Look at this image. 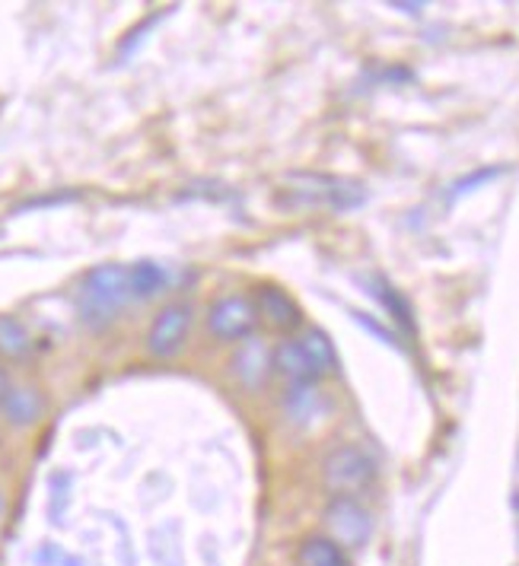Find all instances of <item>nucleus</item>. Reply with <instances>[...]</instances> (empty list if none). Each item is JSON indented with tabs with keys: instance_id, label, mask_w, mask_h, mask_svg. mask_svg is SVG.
<instances>
[{
	"instance_id": "f257e3e1",
	"label": "nucleus",
	"mask_w": 519,
	"mask_h": 566,
	"mask_svg": "<svg viewBox=\"0 0 519 566\" xmlns=\"http://www.w3.org/2000/svg\"><path fill=\"white\" fill-rule=\"evenodd\" d=\"M131 300V274L125 264L105 261L83 274L77 286V312L83 325L90 328H105L118 318V312L128 306Z\"/></svg>"
},
{
	"instance_id": "f03ea898",
	"label": "nucleus",
	"mask_w": 519,
	"mask_h": 566,
	"mask_svg": "<svg viewBox=\"0 0 519 566\" xmlns=\"http://www.w3.org/2000/svg\"><path fill=\"white\" fill-rule=\"evenodd\" d=\"M338 366V354L322 328H307L274 344V373L290 386H315Z\"/></svg>"
},
{
	"instance_id": "7ed1b4c3",
	"label": "nucleus",
	"mask_w": 519,
	"mask_h": 566,
	"mask_svg": "<svg viewBox=\"0 0 519 566\" xmlns=\"http://www.w3.org/2000/svg\"><path fill=\"white\" fill-rule=\"evenodd\" d=\"M376 462L361 446H338L322 462V484L332 496H357L373 488Z\"/></svg>"
},
{
	"instance_id": "20e7f679",
	"label": "nucleus",
	"mask_w": 519,
	"mask_h": 566,
	"mask_svg": "<svg viewBox=\"0 0 519 566\" xmlns=\"http://www.w3.org/2000/svg\"><path fill=\"white\" fill-rule=\"evenodd\" d=\"M325 538H332L344 551H361L373 538V515L357 496H332L322 513Z\"/></svg>"
},
{
	"instance_id": "39448f33",
	"label": "nucleus",
	"mask_w": 519,
	"mask_h": 566,
	"mask_svg": "<svg viewBox=\"0 0 519 566\" xmlns=\"http://www.w3.org/2000/svg\"><path fill=\"white\" fill-rule=\"evenodd\" d=\"M205 325H208V335L217 340H246V337L256 335L259 328V310H256V300L252 296H242V293H230V296H220L208 306L205 315Z\"/></svg>"
},
{
	"instance_id": "423d86ee",
	"label": "nucleus",
	"mask_w": 519,
	"mask_h": 566,
	"mask_svg": "<svg viewBox=\"0 0 519 566\" xmlns=\"http://www.w3.org/2000/svg\"><path fill=\"white\" fill-rule=\"evenodd\" d=\"M191 318H195V310L188 303H166L147 328V354L156 360L176 357L191 332Z\"/></svg>"
},
{
	"instance_id": "0eeeda50",
	"label": "nucleus",
	"mask_w": 519,
	"mask_h": 566,
	"mask_svg": "<svg viewBox=\"0 0 519 566\" xmlns=\"http://www.w3.org/2000/svg\"><path fill=\"white\" fill-rule=\"evenodd\" d=\"M293 195L307 198L312 205L335 207V210H351V207L364 205V185L335 176H293Z\"/></svg>"
},
{
	"instance_id": "6e6552de",
	"label": "nucleus",
	"mask_w": 519,
	"mask_h": 566,
	"mask_svg": "<svg viewBox=\"0 0 519 566\" xmlns=\"http://www.w3.org/2000/svg\"><path fill=\"white\" fill-rule=\"evenodd\" d=\"M271 369H274V347L268 340H261L256 335L239 340L236 354L230 357V373H233L239 386L256 391V388L268 382Z\"/></svg>"
},
{
	"instance_id": "1a4fd4ad",
	"label": "nucleus",
	"mask_w": 519,
	"mask_h": 566,
	"mask_svg": "<svg viewBox=\"0 0 519 566\" xmlns=\"http://www.w3.org/2000/svg\"><path fill=\"white\" fill-rule=\"evenodd\" d=\"M252 300H256L259 318H264L274 332H281V335H297L300 332L303 310H300V303L287 290L274 286V283H264V286H259V293Z\"/></svg>"
},
{
	"instance_id": "9d476101",
	"label": "nucleus",
	"mask_w": 519,
	"mask_h": 566,
	"mask_svg": "<svg viewBox=\"0 0 519 566\" xmlns=\"http://www.w3.org/2000/svg\"><path fill=\"white\" fill-rule=\"evenodd\" d=\"M0 413L13 427H32L45 413V395L32 386H10V391L0 401Z\"/></svg>"
},
{
	"instance_id": "9b49d317",
	"label": "nucleus",
	"mask_w": 519,
	"mask_h": 566,
	"mask_svg": "<svg viewBox=\"0 0 519 566\" xmlns=\"http://www.w3.org/2000/svg\"><path fill=\"white\" fill-rule=\"evenodd\" d=\"M35 350V337L17 315H0V357L10 363H23Z\"/></svg>"
},
{
	"instance_id": "f8f14e48",
	"label": "nucleus",
	"mask_w": 519,
	"mask_h": 566,
	"mask_svg": "<svg viewBox=\"0 0 519 566\" xmlns=\"http://www.w3.org/2000/svg\"><path fill=\"white\" fill-rule=\"evenodd\" d=\"M297 566H351L347 551L338 547L335 541L319 535H307L297 547Z\"/></svg>"
},
{
	"instance_id": "ddd939ff",
	"label": "nucleus",
	"mask_w": 519,
	"mask_h": 566,
	"mask_svg": "<svg viewBox=\"0 0 519 566\" xmlns=\"http://www.w3.org/2000/svg\"><path fill=\"white\" fill-rule=\"evenodd\" d=\"M128 274L134 300H154L169 286V271L156 261H137V264H131Z\"/></svg>"
},
{
	"instance_id": "4468645a",
	"label": "nucleus",
	"mask_w": 519,
	"mask_h": 566,
	"mask_svg": "<svg viewBox=\"0 0 519 566\" xmlns=\"http://www.w3.org/2000/svg\"><path fill=\"white\" fill-rule=\"evenodd\" d=\"M322 401L325 398H322L319 386H290L284 398V413L293 423L307 427L315 417H322Z\"/></svg>"
},
{
	"instance_id": "2eb2a0df",
	"label": "nucleus",
	"mask_w": 519,
	"mask_h": 566,
	"mask_svg": "<svg viewBox=\"0 0 519 566\" xmlns=\"http://www.w3.org/2000/svg\"><path fill=\"white\" fill-rule=\"evenodd\" d=\"M494 176H500V169H481V172H475V176H468V179L456 181V185H453V195H466V191H471L475 185L494 179Z\"/></svg>"
},
{
	"instance_id": "dca6fc26",
	"label": "nucleus",
	"mask_w": 519,
	"mask_h": 566,
	"mask_svg": "<svg viewBox=\"0 0 519 566\" xmlns=\"http://www.w3.org/2000/svg\"><path fill=\"white\" fill-rule=\"evenodd\" d=\"M354 318H357V322H361V325H364L366 332H373V335H380V340H386V344H390V347H395V337H392L390 328H383V325H380V322H373V318H366L364 312H354Z\"/></svg>"
},
{
	"instance_id": "f3484780",
	"label": "nucleus",
	"mask_w": 519,
	"mask_h": 566,
	"mask_svg": "<svg viewBox=\"0 0 519 566\" xmlns=\"http://www.w3.org/2000/svg\"><path fill=\"white\" fill-rule=\"evenodd\" d=\"M395 10H402V13H412V17H417L421 10H424V3H392Z\"/></svg>"
},
{
	"instance_id": "a211bd4d",
	"label": "nucleus",
	"mask_w": 519,
	"mask_h": 566,
	"mask_svg": "<svg viewBox=\"0 0 519 566\" xmlns=\"http://www.w3.org/2000/svg\"><path fill=\"white\" fill-rule=\"evenodd\" d=\"M10 391V379H7V373L0 369V401H3V395Z\"/></svg>"
},
{
	"instance_id": "6ab92c4d",
	"label": "nucleus",
	"mask_w": 519,
	"mask_h": 566,
	"mask_svg": "<svg viewBox=\"0 0 519 566\" xmlns=\"http://www.w3.org/2000/svg\"><path fill=\"white\" fill-rule=\"evenodd\" d=\"M513 506H517V513H519V496H517V500H513Z\"/></svg>"
}]
</instances>
